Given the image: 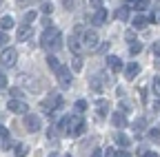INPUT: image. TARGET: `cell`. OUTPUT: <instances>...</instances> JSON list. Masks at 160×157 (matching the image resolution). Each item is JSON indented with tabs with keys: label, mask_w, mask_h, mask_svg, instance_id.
<instances>
[{
	"label": "cell",
	"mask_w": 160,
	"mask_h": 157,
	"mask_svg": "<svg viewBox=\"0 0 160 157\" xmlns=\"http://www.w3.org/2000/svg\"><path fill=\"white\" fill-rule=\"evenodd\" d=\"M82 47L85 49H89V51H96V47H98V33L93 31V29H87V31H82Z\"/></svg>",
	"instance_id": "cell-1"
},
{
	"label": "cell",
	"mask_w": 160,
	"mask_h": 157,
	"mask_svg": "<svg viewBox=\"0 0 160 157\" xmlns=\"http://www.w3.org/2000/svg\"><path fill=\"white\" fill-rule=\"evenodd\" d=\"M58 106H62V97H60L58 93H51L47 100L40 102V109L47 111V113H51V111H53V109H58Z\"/></svg>",
	"instance_id": "cell-2"
},
{
	"label": "cell",
	"mask_w": 160,
	"mask_h": 157,
	"mask_svg": "<svg viewBox=\"0 0 160 157\" xmlns=\"http://www.w3.org/2000/svg\"><path fill=\"white\" fill-rule=\"evenodd\" d=\"M0 62H2V67H7V69L16 67V62H18V51H16V49H5L2 55H0Z\"/></svg>",
	"instance_id": "cell-3"
},
{
	"label": "cell",
	"mask_w": 160,
	"mask_h": 157,
	"mask_svg": "<svg viewBox=\"0 0 160 157\" xmlns=\"http://www.w3.org/2000/svg\"><path fill=\"white\" fill-rule=\"evenodd\" d=\"M7 109H9L11 113H18V115H27V113H29V106H27L22 100H13V97L7 102Z\"/></svg>",
	"instance_id": "cell-4"
},
{
	"label": "cell",
	"mask_w": 160,
	"mask_h": 157,
	"mask_svg": "<svg viewBox=\"0 0 160 157\" xmlns=\"http://www.w3.org/2000/svg\"><path fill=\"white\" fill-rule=\"evenodd\" d=\"M85 133V122L78 115L69 117V135H82Z\"/></svg>",
	"instance_id": "cell-5"
},
{
	"label": "cell",
	"mask_w": 160,
	"mask_h": 157,
	"mask_svg": "<svg viewBox=\"0 0 160 157\" xmlns=\"http://www.w3.org/2000/svg\"><path fill=\"white\" fill-rule=\"evenodd\" d=\"M25 126H27V131L29 133H38L40 128H42V122H40V117L38 115H25Z\"/></svg>",
	"instance_id": "cell-6"
},
{
	"label": "cell",
	"mask_w": 160,
	"mask_h": 157,
	"mask_svg": "<svg viewBox=\"0 0 160 157\" xmlns=\"http://www.w3.org/2000/svg\"><path fill=\"white\" fill-rule=\"evenodd\" d=\"M56 73H58V84L62 86V89H69L71 86V71L65 69V67H60Z\"/></svg>",
	"instance_id": "cell-7"
},
{
	"label": "cell",
	"mask_w": 160,
	"mask_h": 157,
	"mask_svg": "<svg viewBox=\"0 0 160 157\" xmlns=\"http://www.w3.org/2000/svg\"><path fill=\"white\" fill-rule=\"evenodd\" d=\"M56 29H53V25L42 33V38H40V44H42V49H51V42H53V38H56Z\"/></svg>",
	"instance_id": "cell-8"
},
{
	"label": "cell",
	"mask_w": 160,
	"mask_h": 157,
	"mask_svg": "<svg viewBox=\"0 0 160 157\" xmlns=\"http://www.w3.org/2000/svg\"><path fill=\"white\" fill-rule=\"evenodd\" d=\"M107 67H109V71L118 73L120 69H122V60H120L118 55H109V58H107Z\"/></svg>",
	"instance_id": "cell-9"
},
{
	"label": "cell",
	"mask_w": 160,
	"mask_h": 157,
	"mask_svg": "<svg viewBox=\"0 0 160 157\" xmlns=\"http://www.w3.org/2000/svg\"><path fill=\"white\" fill-rule=\"evenodd\" d=\"M105 20H107V9H105V7H98L96 13H93V18H91V22L98 27V25H102Z\"/></svg>",
	"instance_id": "cell-10"
},
{
	"label": "cell",
	"mask_w": 160,
	"mask_h": 157,
	"mask_svg": "<svg viewBox=\"0 0 160 157\" xmlns=\"http://www.w3.org/2000/svg\"><path fill=\"white\" fill-rule=\"evenodd\" d=\"M107 111H109V102H107V100H100V97H98V111H96V117H98L100 122L105 120Z\"/></svg>",
	"instance_id": "cell-11"
},
{
	"label": "cell",
	"mask_w": 160,
	"mask_h": 157,
	"mask_svg": "<svg viewBox=\"0 0 160 157\" xmlns=\"http://www.w3.org/2000/svg\"><path fill=\"white\" fill-rule=\"evenodd\" d=\"M111 124L116 126V128H122V126H127V117H125V113H113L111 115Z\"/></svg>",
	"instance_id": "cell-12"
},
{
	"label": "cell",
	"mask_w": 160,
	"mask_h": 157,
	"mask_svg": "<svg viewBox=\"0 0 160 157\" xmlns=\"http://www.w3.org/2000/svg\"><path fill=\"white\" fill-rule=\"evenodd\" d=\"M16 38H18V40H29V38H31V27H29V25H22V27H18V31H16Z\"/></svg>",
	"instance_id": "cell-13"
},
{
	"label": "cell",
	"mask_w": 160,
	"mask_h": 157,
	"mask_svg": "<svg viewBox=\"0 0 160 157\" xmlns=\"http://www.w3.org/2000/svg\"><path fill=\"white\" fill-rule=\"evenodd\" d=\"M67 42H69V49L78 55V53H80V49H82V42L78 40V35H69V40H67Z\"/></svg>",
	"instance_id": "cell-14"
},
{
	"label": "cell",
	"mask_w": 160,
	"mask_h": 157,
	"mask_svg": "<svg viewBox=\"0 0 160 157\" xmlns=\"http://www.w3.org/2000/svg\"><path fill=\"white\" fill-rule=\"evenodd\" d=\"M125 73H127V80H133V77L140 73V64H138V62H131V64L127 67V71H125Z\"/></svg>",
	"instance_id": "cell-15"
},
{
	"label": "cell",
	"mask_w": 160,
	"mask_h": 157,
	"mask_svg": "<svg viewBox=\"0 0 160 157\" xmlns=\"http://www.w3.org/2000/svg\"><path fill=\"white\" fill-rule=\"evenodd\" d=\"M147 25H149V18L140 16V13L133 18V27H136V29H147Z\"/></svg>",
	"instance_id": "cell-16"
},
{
	"label": "cell",
	"mask_w": 160,
	"mask_h": 157,
	"mask_svg": "<svg viewBox=\"0 0 160 157\" xmlns=\"http://www.w3.org/2000/svg\"><path fill=\"white\" fill-rule=\"evenodd\" d=\"M113 140H116V144H118V146H122V148L131 144V140H129L127 135H122V133H116V135H113Z\"/></svg>",
	"instance_id": "cell-17"
},
{
	"label": "cell",
	"mask_w": 160,
	"mask_h": 157,
	"mask_svg": "<svg viewBox=\"0 0 160 157\" xmlns=\"http://www.w3.org/2000/svg\"><path fill=\"white\" fill-rule=\"evenodd\" d=\"M13 25H16V22H13V18H11V16H5V18H0V27H2V31H9Z\"/></svg>",
	"instance_id": "cell-18"
},
{
	"label": "cell",
	"mask_w": 160,
	"mask_h": 157,
	"mask_svg": "<svg viewBox=\"0 0 160 157\" xmlns=\"http://www.w3.org/2000/svg\"><path fill=\"white\" fill-rule=\"evenodd\" d=\"M47 67L53 69V71H58V69H60V60H58L56 55H47Z\"/></svg>",
	"instance_id": "cell-19"
},
{
	"label": "cell",
	"mask_w": 160,
	"mask_h": 157,
	"mask_svg": "<svg viewBox=\"0 0 160 157\" xmlns=\"http://www.w3.org/2000/svg\"><path fill=\"white\" fill-rule=\"evenodd\" d=\"M116 18L125 22L127 18H129V7H120V9H116Z\"/></svg>",
	"instance_id": "cell-20"
},
{
	"label": "cell",
	"mask_w": 160,
	"mask_h": 157,
	"mask_svg": "<svg viewBox=\"0 0 160 157\" xmlns=\"http://www.w3.org/2000/svg\"><path fill=\"white\" fill-rule=\"evenodd\" d=\"M149 7V0H133V9L136 11H145Z\"/></svg>",
	"instance_id": "cell-21"
},
{
	"label": "cell",
	"mask_w": 160,
	"mask_h": 157,
	"mask_svg": "<svg viewBox=\"0 0 160 157\" xmlns=\"http://www.w3.org/2000/svg\"><path fill=\"white\" fill-rule=\"evenodd\" d=\"M60 47H62V35L56 33V38H53V42H51V49H49V51H58Z\"/></svg>",
	"instance_id": "cell-22"
},
{
	"label": "cell",
	"mask_w": 160,
	"mask_h": 157,
	"mask_svg": "<svg viewBox=\"0 0 160 157\" xmlns=\"http://www.w3.org/2000/svg\"><path fill=\"white\" fill-rule=\"evenodd\" d=\"M140 51H142V44H140L138 40H133V42H131V47H129V53H131V55H138Z\"/></svg>",
	"instance_id": "cell-23"
},
{
	"label": "cell",
	"mask_w": 160,
	"mask_h": 157,
	"mask_svg": "<svg viewBox=\"0 0 160 157\" xmlns=\"http://www.w3.org/2000/svg\"><path fill=\"white\" fill-rule=\"evenodd\" d=\"M33 20H36V11H33V9H31V11H27V13L22 16V22H25V25H31Z\"/></svg>",
	"instance_id": "cell-24"
},
{
	"label": "cell",
	"mask_w": 160,
	"mask_h": 157,
	"mask_svg": "<svg viewBox=\"0 0 160 157\" xmlns=\"http://www.w3.org/2000/svg\"><path fill=\"white\" fill-rule=\"evenodd\" d=\"M147 137L151 142H160V131L158 128H151V131H147Z\"/></svg>",
	"instance_id": "cell-25"
},
{
	"label": "cell",
	"mask_w": 160,
	"mask_h": 157,
	"mask_svg": "<svg viewBox=\"0 0 160 157\" xmlns=\"http://www.w3.org/2000/svg\"><path fill=\"white\" fill-rule=\"evenodd\" d=\"M73 109H76V113H85V111H87V102H85V100H78V102L73 104Z\"/></svg>",
	"instance_id": "cell-26"
},
{
	"label": "cell",
	"mask_w": 160,
	"mask_h": 157,
	"mask_svg": "<svg viewBox=\"0 0 160 157\" xmlns=\"http://www.w3.org/2000/svg\"><path fill=\"white\" fill-rule=\"evenodd\" d=\"M71 71H82V60L76 55L73 58V62H71Z\"/></svg>",
	"instance_id": "cell-27"
},
{
	"label": "cell",
	"mask_w": 160,
	"mask_h": 157,
	"mask_svg": "<svg viewBox=\"0 0 160 157\" xmlns=\"http://www.w3.org/2000/svg\"><path fill=\"white\" fill-rule=\"evenodd\" d=\"M145 126H147V122H145V120H142V117H138V120H136V122H133V131H142V128H145Z\"/></svg>",
	"instance_id": "cell-28"
},
{
	"label": "cell",
	"mask_w": 160,
	"mask_h": 157,
	"mask_svg": "<svg viewBox=\"0 0 160 157\" xmlns=\"http://www.w3.org/2000/svg\"><path fill=\"white\" fill-rule=\"evenodd\" d=\"M9 95L13 97V100H22V91H20V89H16V86L11 89V93H9Z\"/></svg>",
	"instance_id": "cell-29"
},
{
	"label": "cell",
	"mask_w": 160,
	"mask_h": 157,
	"mask_svg": "<svg viewBox=\"0 0 160 157\" xmlns=\"http://www.w3.org/2000/svg\"><path fill=\"white\" fill-rule=\"evenodd\" d=\"M40 9H42L45 16H49V13L53 11V5H51V2H42V7H40Z\"/></svg>",
	"instance_id": "cell-30"
},
{
	"label": "cell",
	"mask_w": 160,
	"mask_h": 157,
	"mask_svg": "<svg viewBox=\"0 0 160 157\" xmlns=\"http://www.w3.org/2000/svg\"><path fill=\"white\" fill-rule=\"evenodd\" d=\"M102 86H105V84L98 82V77H93V80H91V89H93V91H102Z\"/></svg>",
	"instance_id": "cell-31"
},
{
	"label": "cell",
	"mask_w": 160,
	"mask_h": 157,
	"mask_svg": "<svg viewBox=\"0 0 160 157\" xmlns=\"http://www.w3.org/2000/svg\"><path fill=\"white\" fill-rule=\"evenodd\" d=\"M5 44H9V35H7V31H0V47H5Z\"/></svg>",
	"instance_id": "cell-32"
},
{
	"label": "cell",
	"mask_w": 160,
	"mask_h": 157,
	"mask_svg": "<svg viewBox=\"0 0 160 157\" xmlns=\"http://www.w3.org/2000/svg\"><path fill=\"white\" fill-rule=\"evenodd\" d=\"M151 86H153V93L160 95V77H153V84Z\"/></svg>",
	"instance_id": "cell-33"
},
{
	"label": "cell",
	"mask_w": 160,
	"mask_h": 157,
	"mask_svg": "<svg viewBox=\"0 0 160 157\" xmlns=\"http://www.w3.org/2000/svg\"><path fill=\"white\" fill-rule=\"evenodd\" d=\"M16 157H27V148L25 146H18L16 148Z\"/></svg>",
	"instance_id": "cell-34"
},
{
	"label": "cell",
	"mask_w": 160,
	"mask_h": 157,
	"mask_svg": "<svg viewBox=\"0 0 160 157\" xmlns=\"http://www.w3.org/2000/svg\"><path fill=\"white\" fill-rule=\"evenodd\" d=\"M60 2H62V7H65L67 11H71V9H73V0H60Z\"/></svg>",
	"instance_id": "cell-35"
},
{
	"label": "cell",
	"mask_w": 160,
	"mask_h": 157,
	"mask_svg": "<svg viewBox=\"0 0 160 157\" xmlns=\"http://www.w3.org/2000/svg\"><path fill=\"white\" fill-rule=\"evenodd\" d=\"M125 38H127L129 42H133V38H136V31H133V29H129V31L125 33Z\"/></svg>",
	"instance_id": "cell-36"
},
{
	"label": "cell",
	"mask_w": 160,
	"mask_h": 157,
	"mask_svg": "<svg viewBox=\"0 0 160 157\" xmlns=\"http://www.w3.org/2000/svg\"><path fill=\"white\" fill-rule=\"evenodd\" d=\"M2 148L7 150V148H11V140H9V135L7 137H2Z\"/></svg>",
	"instance_id": "cell-37"
},
{
	"label": "cell",
	"mask_w": 160,
	"mask_h": 157,
	"mask_svg": "<svg viewBox=\"0 0 160 157\" xmlns=\"http://www.w3.org/2000/svg\"><path fill=\"white\" fill-rule=\"evenodd\" d=\"M102 157H116V150H113V148H105Z\"/></svg>",
	"instance_id": "cell-38"
},
{
	"label": "cell",
	"mask_w": 160,
	"mask_h": 157,
	"mask_svg": "<svg viewBox=\"0 0 160 157\" xmlns=\"http://www.w3.org/2000/svg\"><path fill=\"white\" fill-rule=\"evenodd\" d=\"M0 89H7V77L0 73Z\"/></svg>",
	"instance_id": "cell-39"
},
{
	"label": "cell",
	"mask_w": 160,
	"mask_h": 157,
	"mask_svg": "<svg viewBox=\"0 0 160 157\" xmlns=\"http://www.w3.org/2000/svg\"><path fill=\"white\" fill-rule=\"evenodd\" d=\"M116 157H131V153H127V150H116Z\"/></svg>",
	"instance_id": "cell-40"
},
{
	"label": "cell",
	"mask_w": 160,
	"mask_h": 157,
	"mask_svg": "<svg viewBox=\"0 0 160 157\" xmlns=\"http://www.w3.org/2000/svg\"><path fill=\"white\" fill-rule=\"evenodd\" d=\"M89 2H91V7H93V9H98V7H102V0H89Z\"/></svg>",
	"instance_id": "cell-41"
},
{
	"label": "cell",
	"mask_w": 160,
	"mask_h": 157,
	"mask_svg": "<svg viewBox=\"0 0 160 157\" xmlns=\"http://www.w3.org/2000/svg\"><path fill=\"white\" fill-rule=\"evenodd\" d=\"M9 135V131L5 128V126H0V140H2V137H7Z\"/></svg>",
	"instance_id": "cell-42"
},
{
	"label": "cell",
	"mask_w": 160,
	"mask_h": 157,
	"mask_svg": "<svg viewBox=\"0 0 160 157\" xmlns=\"http://www.w3.org/2000/svg\"><path fill=\"white\" fill-rule=\"evenodd\" d=\"M96 49H98V51H102V53H105V51H107V49H109V42H105V44H102V47H96Z\"/></svg>",
	"instance_id": "cell-43"
},
{
	"label": "cell",
	"mask_w": 160,
	"mask_h": 157,
	"mask_svg": "<svg viewBox=\"0 0 160 157\" xmlns=\"http://www.w3.org/2000/svg\"><path fill=\"white\" fill-rule=\"evenodd\" d=\"M153 53H156V55H158V58H160V44H158V42H156V44H153Z\"/></svg>",
	"instance_id": "cell-44"
},
{
	"label": "cell",
	"mask_w": 160,
	"mask_h": 157,
	"mask_svg": "<svg viewBox=\"0 0 160 157\" xmlns=\"http://www.w3.org/2000/svg\"><path fill=\"white\" fill-rule=\"evenodd\" d=\"M91 157H102V153H100V148H96V150L91 153Z\"/></svg>",
	"instance_id": "cell-45"
},
{
	"label": "cell",
	"mask_w": 160,
	"mask_h": 157,
	"mask_svg": "<svg viewBox=\"0 0 160 157\" xmlns=\"http://www.w3.org/2000/svg\"><path fill=\"white\" fill-rule=\"evenodd\" d=\"M142 157H160V155H158V153H145Z\"/></svg>",
	"instance_id": "cell-46"
},
{
	"label": "cell",
	"mask_w": 160,
	"mask_h": 157,
	"mask_svg": "<svg viewBox=\"0 0 160 157\" xmlns=\"http://www.w3.org/2000/svg\"><path fill=\"white\" fill-rule=\"evenodd\" d=\"M49 157H60V155H58V153H51V155H49Z\"/></svg>",
	"instance_id": "cell-47"
},
{
	"label": "cell",
	"mask_w": 160,
	"mask_h": 157,
	"mask_svg": "<svg viewBox=\"0 0 160 157\" xmlns=\"http://www.w3.org/2000/svg\"><path fill=\"white\" fill-rule=\"evenodd\" d=\"M156 67H158V69H160V60H158V62H156Z\"/></svg>",
	"instance_id": "cell-48"
},
{
	"label": "cell",
	"mask_w": 160,
	"mask_h": 157,
	"mask_svg": "<svg viewBox=\"0 0 160 157\" xmlns=\"http://www.w3.org/2000/svg\"><path fill=\"white\" fill-rule=\"evenodd\" d=\"M0 5H2V0H0Z\"/></svg>",
	"instance_id": "cell-49"
}]
</instances>
